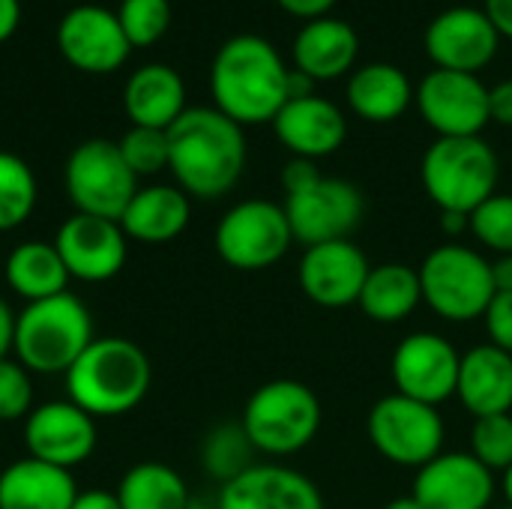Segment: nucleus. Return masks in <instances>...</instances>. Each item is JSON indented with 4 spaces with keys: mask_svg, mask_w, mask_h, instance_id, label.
<instances>
[{
    "mask_svg": "<svg viewBox=\"0 0 512 509\" xmlns=\"http://www.w3.org/2000/svg\"><path fill=\"white\" fill-rule=\"evenodd\" d=\"M246 153L243 126L213 105L186 108L168 129V171L189 198L228 195L243 177Z\"/></svg>",
    "mask_w": 512,
    "mask_h": 509,
    "instance_id": "nucleus-1",
    "label": "nucleus"
},
{
    "mask_svg": "<svg viewBox=\"0 0 512 509\" xmlns=\"http://www.w3.org/2000/svg\"><path fill=\"white\" fill-rule=\"evenodd\" d=\"M288 63L258 33L225 39L210 66L213 108L240 126L273 123L288 102Z\"/></svg>",
    "mask_w": 512,
    "mask_h": 509,
    "instance_id": "nucleus-2",
    "label": "nucleus"
},
{
    "mask_svg": "<svg viewBox=\"0 0 512 509\" xmlns=\"http://www.w3.org/2000/svg\"><path fill=\"white\" fill-rule=\"evenodd\" d=\"M153 369L147 354L120 336L93 339L66 372V393L81 411L96 417H120L138 408L150 390Z\"/></svg>",
    "mask_w": 512,
    "mask_h": 509,
    "instance_id": "nucleus-3",
    "label": "nucleus"
},
{
    "mask_svg": "<svg viewBox=\"0 0 512 509\" xmlns=\"http://www.w3.org/2000/svg\"><path fill=\"white\" fill-rule=\"evenodd\" d=\"M93 318L75 294L27 303L15 315L12 351L27 372L66 375L93 342Z\"/></svg>",
    "mask_w": 512,
    "mask_h": 509,
    "instance_id": "nucleus-4",
    "label": "nucleus"
},
{
    "mask_svg": "<svg viewBox=\"0 0 512 509\" xmlns=\"http://www.w3.org/2000/svg\"><path fill=\"white\" fill-rule=\"evenodd\" d=\"M324 408L318 393L294 378L261 384L243 408L240 426L261 456L285 459L306 450L321 432Z\"/></svg>",
    "mask_w": 512,
    "mask_h": 509,
    "instance_id": "nucleus-5",
    "label": "nucleus"
},
{
    "mask_svg": "<svg viewBox=\"0 0 512 509\" xmlns=\"http://www.w3.org/2000/svg\"><path fill=\"white\" fill-rule=\"evenodd\" d=\"M420 180L429 201L441 213L471 216L486 198L498 192L501 162L498 153L474 138H435L420 162Z\"/></svg>",
    "mask_w": 512,
    "mask_h": 509,
    "instance_id": "nucleus-6",
    "label": "nucleus"
},
{
    "mask_svg": "<svg viewBox=\"0 0 512 509\" xmlns=\"http://www.w3.org/2000/svg\"><path fill=\"white\" fill-rule=\"evenodd\" d=\"M423 303L450 324L483 321L489 303L495 300L492 261L465 243L435 246L417 267Z\"/></svg>",
    "mask_w": 512,
    "mask_h": 509,
    "instance_id": "nucleus-7",
    "label": "nucleus"
},
{
    "mask_svg": "<svg viewBox=\"0 0 512 509\" xmlns=\"http://www.w3.org/2000/svg\"><path fill=\"white\" fill-rule=\"evenodd\" d=\"M366 435L384 462L420 471L444 453L447 423L438 408L402 393H390L372 405L366 417Z\"/></svg>",
    "mask_w": 512,
    "mask_h": 509,
    "instance_id": "nucleus-8",
    "label": "nucleus"
},
{
    "mask_svg": "<svg viewBox=\"0 0 512 509\" xmlns=\"http://www.w3.org/2000/svg\"><path fill=\"white\" fill-rule=\"evenodd\" d=\"M63 183L75 213L114 219V222H120L132 195L141 189L117 141L108 138L81 141L66 159Z\"/></svg>",
    "mask_w": 512,
    "mask_h": 509,
    "instance_id": "nucleus-9",
    "label": "nucleus"
},
{
    "mask_svg": "<svg viewBox=\"0 0 512 509\" xmlns=\"http://www.w3.org/2000/svg\"><path fill=\"white\" fill-rule=\"evenodd\" d=\"M213 246L228 267L240 273H258L279 264L291 252L294 234L282 204L267 198H246L225 210L216 225Z\"/></svg>",
    "mask_w": 512,
    "mask_h": 509,
    "instance_id": "nucleus-10",
    "label": "nucleus"
},
{
    "mask_svg": "<svg viewBox=\"0 0 512 509\" xmlns=\"http://www.w3.org/2000/svg\"><path fill=\"white\" fill-rule=\"evenodd\" d=\"M285 216L294 243L318 246L330 240H351L366 216L363 192L342 177L318 174L300 189L285 192Z\"/></svg>",
    "mask_w": 512,
    "mask_h": 509,
    "instance_id": "nucleus-11",
    "label": "nucleus"
},
{
    "mask_svg": "<svg viewBox=\"0 0 512 509\" xmlns=\"http://www.w3.org/2000/svg\"><path fill=\"white\" fill-rule=\"evenodd\" d=\"M459 366L462 354L447 336L417 330L396 345L390 357V378L396 384V393L441 408L447 399L456 396Z\"/></svg>",
    "mask_w": 512,
    "mask_h": 509,
    "instance_id": "nucleus-12",
    "label": "nucleus"
},
{
    "mask_svg": "<svg viewBox=\"0 0 512 509\" xmlns=\"http://www.w3.org/2000/svg\"><path fill=\"white\" fill-rule=\"evenodd\" d=\"M417 108L438 138H474L489 123V87L480 75L432 69L417 87Z\"/></svg>",
    "mask_w": 512,
    "mask_h": 509,
    "instance_id": "nucleus-13",
    "label": "nucleus"
},
{
    "mask_svg": "<svg viewBox=\"0 0 512 509\" xmlns=\"http://www.w3.org/2000/svg\"><path fill=\"white\" fill-rule=\"evenodd\" d=\"M54 39L60 57L72 69L87 75H111L132 54V45L117 21V12L96 3L66 9L57 21Z\"/></svg>",
    "mask_w": 512,
    "mask_h": 509,
    "instance_id": "nucleus-14",
    "label": "nucleus"
},
{
    "mask_svg": "<svg viewBox=\"0 0 512 509\" xmlns=\"http://www.w3.org/2000/svg\"><path fill=\"white\" fill-rule=\"evenodd\" d=\"M498 45L501 33L489 21L486 9L477 6H450L426 27V54L435 69L477 75L495 60Z\"/></svg>",
    "mask_w": 512,
    "mask_h": 509,
    "instance_id": "nucleus-15",
    "label": "nucleus"
},
{
    "mask_svg": "<svg viewBox=\"0 0 512 509\" xmlns=\"http://www.w3.org/2000/svg\"><path fill=\"white\" fill-rule=\"evenodd\" d=\"M369 258L351 240H330L306 246L297 264L300 291L321 309L357 306L363 285L369 279Z\"/></svg>",
    "mask_w": 512,
    "mask_h": 509,
    "instance_id": "nucleus-16",
    "label": "nucleus"
},
{
    "mask_svg": "<svg viewBox=\"0 0 512 509\" xmlns=\"http://www.w3.org/2000/svg\"><path fill=\"white\" fill-rule=\"evenodd\" d=\"M495 474L471 453H441L414 477L411 498L423 509H492Z\"/></svg>",
    "mask_w": 512,
    "mask_h": 509,
    "instance_id": "nucleus-17",
    "label": "nucleus"
},
{
    "mask_svg": "<svg viewBox=\"0 0 512 509\" xmlns=\"http://www.w3.org/2000/svg\"><path fill=\"white\" fill-rule=\"evenodd\" d=\"M24 444L30 459L72 471L96 450V420L75 402H45L24 420Z\"/></svg>",
    "mask_w": 512,
    "mask_h": 509,
    "instance_id": "nucleus-18",
    "label": "nucleus"
},
{
    "mask_svg": "<svg viewBox=\"0 0 512 509\" xmlns=\"http://www.w3.org/2000/svg\"><path fill=\"white\" fill-rule=\"evenodd\" d=\"M126 234L120 222L99 219L87 213H72L54 237L69 279L81 282H108L126 264Z\"/></svg>",
    "mask_w": 512,
    "mask_h": 509,
    "instance_id": "nucleus-19",
    "label": "nucleus"
},
{
    "mask_svg": "<svg viewBox=\"0 0 512 509\" xmlns=\"http://www.w3.org/2000/svg\"><path fill=\"white\" fill-rule=\"evenodd\" d=\"M219 509H327L321 489L303 471L279 462H255L219 492Z\"/></svg>",
    "mask_w": 512,
    "mask_h": 509,
    "instance_id": "nucleus-20",
    "label": "nucleus"
},
{
    "mask_svg": "<svg viewBox=\"0 0 512 509\" xmlns=\"http://www.w3.org/2000/svg\"><path fill=\"white\" fill-rule=\"evenodd\" d=\"M273 132L291 156L318 162L345 144L348 120L333 99L315 93L306 99H288L273 120Z\"/></svg>",
    "mask_w": 512,
    "mask_h": 509,
    "instance_id": "nucleus-21",
    "label": "nucleus"
},
{
    "mask_svg": "<svg viewBox=\"0 0 512 509\" xmlns=\"http://www.w3.org/2000/svg\"><path fill=\"white\" fill-rule=\"evenodd\" d=\"M456 399L471 417L512 414V354L492 342L474 345L462 354Z\"/></svg>",
    "mask_w": 512,
    "mask_h": 509,
    "instance_id": "nucleus-22",
    "label": "nucleus"
},
{
    "mask_svg": "<svg viewBox=\"0 0 512 509\" xmlns=\"http://www.w3.org/2000/svg\"><path fill=\"white\" fill-rule=\"evenodd\" d=\"M123 108L132 126H147V129H171L186 105V84L177 69L165 63H147L138 66L126 87H123Z\"/></svg>",
    "mask_w": 512,
    "mask_h": 509,
    "instance_id": "nucleus-23",
    "label": "nucleus"
},
{
    "mask_svg": "<svg viewBox=\"0 0 512 509\" xmlns=\"http://www.w3.org/2000/svg\"><path fill=\"white\" fill-rule=\"evenodd\" d=\"M294 69L306 72L315 81H333L354 69L360 54L357 30L342 18H315L306 21L294 39Z\"/></svg>",
    "mask_w": 512,
    "mask_h": 509,
    "instance_id": "nucleus-24",
    "label": "nucleus"
},
{
    "mask_svg": "<svg viewBox=\"0 0 512 509\" xmlns=\"http://www.w3.org/2000/svg\"><path fill=\"white\" fill-rule=\"evenodd\" d=\"M189 216H192V204L180 186L153 183V186H141L132 195L129 207L120 216V228L129 240L159 246L180 237L189 225Z\"/></svg>",
    "mask_w": 512,
    "mask_h": 509,
    "instance_id": "nucleus-25",
    "label": "nucleus"
},
{
    "mask_svg": "<svg viewBox=\"0 0 512 509\" xmlns=\"http://www.w3.org/2000/svg\"><path fill=\"white\" fill-rule=\"evenodd\" d=\"M345 93H348V108L369 123H393L414 102L411 78L399 66L384 60L354 69Z\"/></svg>",
    "mask_w": 512,
    "mask_h": 509,
    "instance_id": "nucleus-26",
    "label": "nucleus"
},
{
    "mask_svg": "<svg viewBox=\"0 0 512 509\" xmlns=\"http://www.w3.org/2000/svg\"><path fill=\"white\" fill-rule=\"evenodd\" d=\"M78 498L72 471L39 459H18L0 474V509H72Z\"/></svg>",
    "mask_w": 512,
    "mask_h": 509,
    "instance_id": "nucleus-27",
    "label": "nucleus"
},
{
    "mask_svg": "<svg viewBox=\"0 0 512 509\" xmlns=\"http://www.w3.org/2000/svg\"><path fill=\"white\" fill-rule=\"evenodd\" d=\"M420 303H423L420 273L402 261H387L372 267L363 294L357 300L363 315L375 324H402L417 312Z\"/></svg>",
    "mask_w": 512,
    "mask_h": 509,
    "instance_id": "nucleus-28",
    "label": "nucleus"
},
{
    "mask_svg": "<svg viewBox=\"0 0 512 509\" xmlns=\"http://www.w3.org/2000/svg\"><path fill=\"white\" fill-rule=\"evenodd\" d=\"M3 273H6V285L27 303L66 294V282H69V270L60 252L54 249V243H42V240L18 243L9 252Z\"/></svg>",
    "mask_w": 512,
    "mask_h": 509,
    "instance_id": "nucleus-29",
    "label": "nucleus"
},
{
    "mask_svg": "<svg viewBox=\"0 0 512 509\" xmlns=\"http://www.w3.org/2000/svg\"><path fill=\"white\" fill-rule=\"evenodd\" d=\"M123 509H189L192 498L183 477L162 462H141L129 468L117 486Z\"/></svg>",
    "mask_w": 512,
    "mask_h": 509,
    "instance_id": "nucleus-30",
    "label": "nucleus"
},
{
    "mask_svg": "<svg viewBox=\"0 0 512 509\" xmlns=\"http://www.w3.org/2000/svg\"><path fill=\"white\" fill-rule=\"evenodd\" d=\"M255 456H258V450L252 447V441L240 423L216 426L201 444V465L222 486L237 480L243 471H249L255 465Z\"/></svg>",
    "mask_w": 512,
    "mask_h": 509,
    "instance_id": "nucleus-31",
    "label": "nucleus"
},
{
    "mask_svg": "<svg viewBox=\"0 0 512 509\" xmlns=\"http://www.w3.org/2000/svg\"><path fill=\"white\" fill-rule=\"evenodd\" d=\"M36 207V177L30 165L0 150V231H15Z\"/></svg>",
    "mask_w": 512,
    "mask_h": 509,
    "instance_id": "nucleus-32",
    "label": "nucleus"
},
{
    "mask_svg": "<svg viewBox=\"0 0 512 509\" xmlns=\"http://www.w3.org/2000/svg\"><path fill=\"white\" fill-rule=\"evenodd\" d=\"M117 21L135 48L156 45L171 27V0H120Z\"/></svg>",
    "mask_w": 512,
    "mask_h": 509,
    "instance_id": "nucleus-33",
    "label": "nucleus"
},
{
    "mask_svg": "<svg viewBox=\"0 0 512 509\" xmlns=\"http://www.w3.org/2000/svg\"><path fill=\"white\" fill-rule=\"evenodd\" d=\"M492 474H504L512 465V414L477 417L471 426V450Z\"/></svg>",
    "mask_w": 512,
    "mask_h": 509,
    "instance_id": "nucleus-34",
    "label": "nucleus"
},
{
    "mask_svg": "<svg viewBox=\"0 0 512 509\" xmlns=\"http://www.w3.org/2000/svg\"><path fill=\"white\" fill-rule=\"evenodd\" d=\"M471 237L495 255H512L510 192H495L471 213Z\"/></svg>",
    "mask_w": 512,
    "mask_h": 509,
    "instance_id": "nucleus-35",
    "label": "nucleus"
},
{
    "mask_svg": "<svg viewBox=\"0 0 512 509\" xmlns=\"http://www.w3.org/2000/svg\"><path fill=\"white\" fill-rule=\"evenodd\" d=\"M117 147L135 177H153L168 168V132L165 129L129 126V132L117 141Z\"/></svg>",
    "mask_w": 512,
    "mask_h": 509,
    "instance_id": "nucleus-36",
    "label": "nucleus"
},
{
    "mask_svg": "<svg viewBox=\"0 0 512 509\" xmlns=\"http://www.w3.org/2000/svg\"><path fill=\"white\" fill-rule=\"evenodd\" d=\"M33 411V384L21 363L0 360V423L27 420Z\"/></svg>",
    "mask_w": 512,
    "mask_h": 509,
    "instance_id": "nucleus-37",
    "label": "nucleus"
},
{
    "mask_svg": "<svg viewBox=\"0 0 512 509\" xmlns=\"http://www.w3.org/2000/svg\"><path fill=\"white\" fill-rule=\"evenodd\" d=\"M486 336L495 348L512 354V294H495V300L489 303L486 315Z\"/></svg>",
    "mask_w": 512,
    "mask_h": 509,
    "instance_id": "nucleus-38",
    "label": "nucleus"
},
{
    "mask_svg": "<svg viewBox=\"0 0 512 509\" xmlns=\"http://www.w3.org/2000/svg\"><path fill=\"white\" fill-rule=\"evenodd\" d=\"M489 114L495 123L512 126V78L489 87Z\"/></svg>",
    "mask_w": 512,
    "mask_h": 509,
    "instance_id": "nucleus-39",
    "label": "nucleus"
},
{
    "mask_svg": "<svg viewBox=\"0 0 512 509\" xmlns=\"http://www.w3.org/2000/svg\"><path fill=\"white\" fill-rule=\"evenodd\" d=\"M288 15H294V18H303V21H315V18H324L333 6H336V0H276Z\"/></svg>",
    "mask_w": 512,
    "mask_h": 509,
    "instance_id": "nucleus-40",
    "label": "nucleus"
},
{
    "mask_svg": "<svg viewBox=\"0 0 512 509\" xmlns=\"http://www.w3.org/2000/svg\"><path fill=\"white\" fill-rule=\"evenodd\" d=\"M486 15L501 36L512 39V0H486Z\"/></svg>",
    "mask_w": 512,
    "mask_h": 509,
    "instance_id": "nucleus-41",
    "label": "nucleus"
},
{
    "mask_svg": "<svg viewBox=\"0 0 512 509\" xmlns=\"http://www.w3.org/2000/svg\"><path fill=\"white\" fill-rule=\"evenodd\" d=\"M21 24V0H0V45L15 36Z\"/></svg>",
    "mask_w": 512,
    "mask_h": 509,
    "instance_id": "nucleus-42",
    "label": "nucleus"
},
{
    "mask_svg": "<svg viewBox=\"0 0 512 509\" xmlns=\"http://www.w3.org/2000/svg\"><path fill=\"white\" fill-rule=\"evenodd\" d=\"M72 509H123L114 492H102V489H93V492H78Z\"/></svg>",
    "mask_w": 512,
    "mask_h": 509,
    "instance_id": "nucleus-43",
    "label": "nucleus"
},
{
    "mask_svg": "<svg viewBox=\"0 0 512 509\" xmlns=\"http://www.w3.org/2000/svg\"><path fill=\"white\" fill-rule=\"evenodd\" d=\"M441 234L447 243H459V237L471 234V216L465 213H441Z\"/></svg>",
    "mask_w": 512,
    "mask_h": 509,
    "instance_id": "nucleus-44",
    "label": "nucleus"
},
{
    "mask_svg": "<svg viewBox=\"0 0 512 509\" xmlns=\"http://www.w3.org/2000/svg\"><path fill=\"white\" fill-rule=\"evenodd\" d=\"M12 342H15V312L6 306V300H0V360H6Z\"/></svg>",
    "mask_w": 512,
    "mask_h": 509,
    "instance_id": "nucleus-45",
    "label": "nucleus"
},
{
    "mask_svg": "<svg viewBox=\"0 0 512 509\" xmlns=\"http://www.w3.org/2000/svg\"><path fill=\"white\" fill-rule=\"evenodd\" d=\"M492 279L498 294H512V255H498L492 261Z\"/></svg>",
    "mask_w": 512,
    "mask_h": 509,
    "instance_id": "nucleus-46",
    "label": "nucleus"
},
{
    "mask_svg": "<svg viewBox=\"0 0 512 509\" xmlns=\"http://www.w3.org/2000/svg\"><path fill=\"white\" fill-rule=\"evenodd\" d=\"M498 489H501V495H504V501H507V507H512V465L501 474V480H498Z\"/></svg>",
    "mask_w": 512,
    "mask_h": 509,
    "instance_id": "nucleus-47",
    "label": "nucleus"
},
{
    "mask_svg": "<svg viewBox=\"0 0 512 509\" xmlns=\"http://www.w3.org/2000/svg\"><path fill=\"white\" fill-rule=\"evenodd\" d=\"M381 509H423L411 495H405V498H393V501H387Z\"/></svg>",
    "mask_w": 512,
    "mask_h": 509,
    "instance_id": "nucleus-48",
    "label": "nucleus"
},
{
    "mask_svg": "<svg viewBox=\"0 0 512 509\" xmlns=\"http://www.w3.org/2000/svg\"><path fill=\"white\" fill-rule=\"evenodd\" d=\"M189 509H219V507H216V504H195V501H192V507Z\"/></svg>",
    "mask_w": 512,
    "mask_h": 509,
    "instance_id": "nucleus-49",
    "label": "nucleus"
},
{
    "mask_svg": "<svg viewBox=\"0 0 512 509\" xmlns=\"http://www.w3.org/2000/svg\"><path fill=\"white\" fill-rule=\"evenodd\" d=\"M492 509H512V507H507V504H504V507H492Z\"/></svg>",
    "mask_w": 512,
    "mask_h": 509,
    "instance_id": "nucleus-50",
    "label": "nucleus"
}]
</instances>
